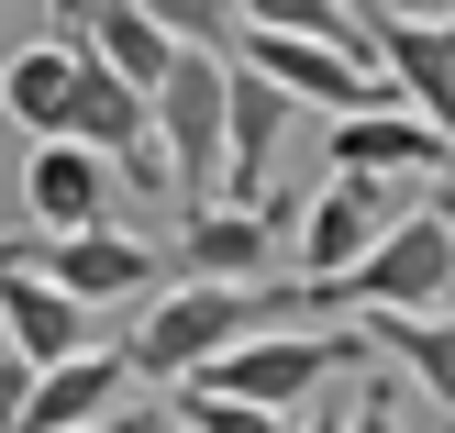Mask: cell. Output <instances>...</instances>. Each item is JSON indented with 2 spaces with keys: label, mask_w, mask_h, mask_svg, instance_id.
<instances>
[{
  "label": "cell",
  "mask_w": 455,
  "mask_h": 433,
  "mask_svg": "<svg viewBox=\"0 0 455 433\" xmlns=\"http://www.w3.org/2000/svg\"><path fill=\"white\" fill-rule=\"evenodd\" d=\"M355 12H444V0H355Z\"/></svg>",
  "instance_id": "26"
},
{
  "label": "cell",
  "mask_w": 455,
  "mask_h": 433,
  "mask_svg": "<svg viewBox=\"0 0 455 433\" xmlns=\"http://www.w3.org/2000/svg\"><path fill=\"white\" fill-rule=\"evenodd\" d=\"M244 34H311V44H355V0H244Z\"/></svg>",
  "instance_id": "18"
},
{
  "label": "cell",
  "mask_w": 455,
  "mask_h": 433,
  "mask_svg": "<svg viewBox=\"0 0 455 433\" xmlns=\"http://www.w3.org/2000/svg\"><path fill=\"white\" fill-rule=\"evenodd\" d=\"M89 433H123V422H89Z\"/></svg>",
  "instance_id": "27"
},
{
  "label": "cell",
  "mask_w": 455,
  "mask_h": 433,
  "mask_svg": "<svg viewBox=\"0 0 455 433\" xmlns=\"http://www.w3.org/2000/svg\"><path fill=\"white\" fill-rule=\"evenodd\" d=\"M367 356H389V378L422 400V412L455 422V311H367Z\"/></svg>",
  "instance_id": "13"
},
{
  "label": "cell",
  "mask_w": 455,
  "mask_h": 433,
  "mask_svg": "<svg viewBox=\"0 0 455 433\" xmlns=\"http://www.w3.org/2000/svg\"><path fill=\"white\" fill-rule=\"evenodd\" d=\"M422 212H444V222H455V133H444V156H434V200H422Z\"/></svg>",
  "instance_id": "22"
},
{
  "label": "cell",
  "mask_w": 455,
  "mask_h": 433,
  "mask_svg": "<svg viewBox=\"0 0 455 433\" xmlns=\"http://www.w3.org/2000/svg\"><path fill=\"white\" fill-rule=\"evenodd\" d=\"M222 78H234V56H178L156 89V156H167L178 212H200L222 189Z\"/></svg>",
  "instance_id": "4"
},
{
  "label": "cell",
  "mask_w": 455,
  "mask_h": 433,
  "mask_svg": "<svg viewBox=\"0 0 455 433\" xmlns=\"http://www.w3.org/2000/svg\"><path fill=\"white\" fill-rule=\"evenodd\" d=\"M167 412H178V422H189V433H289L278 412H244V400H212V389H178V400H167Z\"/></svg>",
  "instance_id": "20"
},
{
  "label": "cell",
  "mask_w": 455,
  "mask_h": 433,
  "mask_svg": "<svg viewBox=\"0 0 455 433\" xmlns=\"http://www.w3.org/2000/svg\"><path fill=\"white\" fill-rule=\"evenodd\" d=\"M22 400H34V367H22V356H0V433H22Z\"/></svg>",
  "instance_id": "21"
},
{
  "label": "cell",
  "mask_w": 455,
  "mask_h": 433,
  "mask_svg": "<svg viewBox=\"0 0 455 433\" xmlns=\"http://www.w3.org/2000/svg\"><path fill=\"white\" fill-rule=\"evenodd\" d=\"M123 345H89L67 356V367H34V400H22V433H89V422H123Z\"/></svg>",
  "instance_id": "12"
},
{
  "label": "cell",
  "mask_w": 455,
  "mask_h": 433,
  "mask_svg": "<svg viewBox=\"0 0 455 433\" xmlns=\"http://www.w3.org/2000/svg\"><path fill=\"white\" fill-rule=\"evenodd\" d=\"M0 356H22V367H67V356H89V311L67 301L56 278H34L22 245H0Z\"/></svg>",
  "instance_id": "11"
},
{
  "label": "cell",
  "mask_w": 455,
  "mask_h": 433,
  "mask_svg": "<svg viewBox=\"0 0 455 433\" xmlns=\"http://www.w3.org/2000/svg\"><path fill=\"white\" fill-rule=\"evenodd\" d=\"M67 100H78V44H22L0 67V111L22 123V145H67Z\"/></svg>",
  "instance_id": "16"
},
{
  "label": "cell",
  "mask_w": 455,
  "mask_h": 433,
  "mask_svg": "<svg viewBox=\"0 0 455 433\" xmlns=\"http://www.w3.org/2000/svg\"><path fill=\"white\" fill-rule=\"evenodd\" d=\"M123 433H189L178 412H123Z\"/></svg>",
  "instance_id": "24"
},
{
  "label": "cell",
  "mask_w": 455,
  "mask_h": 433,
  "mask_svg": "<svg viewBox=\"0 0 455 433\" xmlns=\"http://www.w3.org/2000/svg\"><path fill=\"white\" fill-rule=\"evenodd\" d=\"M278 323H300V278H289V289H189V278H178V289H156L145 323L123 333V367L189 389L212 356H234L244 333H278Z\"/></svg>",
  "instance_id": "1"
},
{
  "label": "cell",
  "mask_w": 455,
  "mask_h": 433,
  "mask_svg": "<svg viewBox=\"0 0 455 433\" xmlns=\"http://www.w3.org/2000/svg\"><path fill=\"white\" fill-rule=\"evenodd\" d=\"M22 267L34 278H56L67 301L100 323L111 301H156L167 289V245H145V234H123V222H89V234H44V245H22Z\"/></svg>",
  "instance_id": "5"
},
{
  "label": "cell",
  "mask_w": 455,
  "mask_h": 433,
  "mask_svg": "<svg viewBox=\"0 0 455 433\" xmlns=\"http://www.w3.org/2000/svg\"><path fill=\"white\" fill-rule=\"evenodd\" d=\"M345 433H411V389L400 378H355L345 389Z\"/></svg>",
  "instance_id": "19"
},
{
  "label": "cell",
  "mask_w": 455,
  "mask_h": 433,
  "mask_svg": "<svg viewBox=\"0 0 455 433\" xmlns=\"http://www.w3.org/2000/svg\"><path fill=\"white\" fill-rule=\"evenodd\" d=\"M434 156H444V133L434 123H411V111H345L333 123V178H378V189H411V178H434Z\"/></svg>",
  "instance_id": "14"
},
{
  "label": "cell",
  "mask_w": 455,
  "mask_h": 433,
  "mask_svg": "<svg viewBox=\"0 0 455 433\" xmlns=\"http://www.w3.org/2000/svg\"><path fill=\"white\" fill-rule=\"evenodd\" d=\"M355 367H367V333H333V323H278V333H244L234 356H212V367H200L189 389H212V400H244V412H278V422H300L311 400H333Z\"/></svg>",
  "instance_id": "2"
},
{
  "label": "cell",
  "mask_w": 455,
  "mask_h": 433,
  "mask_svg": "<svg viewBox=\"0 0 455 433\" xmlns=\"http://www.w3.org/2000/svg\"><path fill=\"white\" fill-rule=\"evenodd\" d=\"M67 44H78L89 67H111V78H123V89H145V100H156V89H167V67H178V44L156 34V22L133 12V0H89V22H78V34H67Z\"/></svg>",
  "instance_id": "17"
},
{
  "label": "cell",
  "mask_w": 455,
  "mask_h": 433,
  "mask_svg": "<svg viewBox=\"0 0 455 433\" xmlns=\"http://www.w3.org/2000/svg\"><path fill=\"white\" fill-rule=\"evenodd\" d=\"M355 44L411 123L455 133V12H355Z\"/></svg>",
  "instance_id": "6"
},
{
  "label": "cell",
  "mask_w": 455,
  "mask_h": 433,
  "mask_svg": "<svg viewBox=\"0 0 455 433\" xmlns=\"http://www.w3.org/2000/svg\"><path fill=\"white\" fill-rule=\"evenodd\" d=\"M278 133H289V100L256 78V67H234L222 78V212H267V167H278Z\"/></svg>",
  "instance_id": "10"
},
{
  "label": "cell",
  "mask_w": 455,
  "mask_h": 433,
  "mask_svg": "<svg viewBox=\"0 0 455 433\" xmlns=\"http://www.w3.org/2000/svg\"><path fill=\"white\" fill-rule=\"evenodd\" d=\"M44 12H56V44H67V34L89 22V0H44Z\"/></svg>",
  "instance_id": "25"
},
{
  "label": "cell",
  "mask_w": 455,
  "mask_h": 433,
  "mask_svg": "<svg viewBox=\"0 0 455 433\" xmlns=\"http://www.w3.org/2000/svg\"><path fill=\"white\" fill-rule=\"evenodd\" d=\"M289 433H345V389H333V400H311V412L289 422Z\"/></svg>",
  "instance_id": "23"
},
{
  "label": "cell",
  "mask_w": 455,
  "mask_h": 433,
  "mask_svg": "<svg viewBox=\"0 0 455 433\" xmlns=\"http://www.w3.org/2000/svg\"><path fill=\"white\" fill-rule=\"evenodd\" d=\"M323 311H355V323H367V311H455V222L411 200L345 278L300 289V323H323Z\"/></svg>",
  "instance_id": "3"
},
{
  "label": "cell",
  "mask_w": 455,
  "mask_h": 433,
  "mask_svg": "<svg viewBox=\"0 0 455 433\" xmlns=\"http://www.w3.org/2000/svg\"><path fill=\"white\" fill-rule=\"evenodd\" d=\"M411 212L400 189H378V178H323L311 189V212H300V234H289V267H300V289H323V278H345L355 256H367L389 222Z\"/></svg>",
  "instance_id": "9"
},
{
  "label": "cell",
  "mask_w": 455,
  "mask_h": 433,
  "mask_svg": "<svg viewBox=\"0 0 455 433\" xmlns=\"http://www.w3.org/2000/svg\"><path fill=\"white\" fill-rule=\"evenodd\" d=\"M234 67H256L278 100H311V111H389V78L367 67V44H311V34H244V56Z\"/></svg>",
  "instance_id": "7"
},
{
  "label": "cell",
  "mask_w": 455,
  "mask_h": 433,
  "mask_svg": "<svg viewBox=\"0 0 455 433\" xmlns=\"http://www.w3.org/2000/svg\"><path fill=\"white\" fill-rule=\"evenodd\" d=\"M167 267L189 289H289V245H278V212H222V200H200V212H178V245Z\"/></svg>",
  "instance_id": "8"
},
{
  "label": "cell",
  "mask_w": 455,
  "mask_h": 433,
  "mask_svg": "<svg viewBox=\"0 0 455 433\" xmlns=\"http://www.w3.org/2000/svg\"><path fill=\"white\" fill-rule=\"evenodd\" d=\"M111 189H123V178H111L100 156H78V145H34L22 156V212H34V234H89V222H111Z\"/></svg>",
  "instance_id": "15"
},
{
  "label": "cell",
  "mask_w": 455,
  "mask_h": 433,
  "mask_svg": "<svg viewBox=\"0 0 455 433\" xmlns=\"http://www.w3.org/2000/svg\"><path fill=\"white\" fill-rule=\"evenodd\" d=\"M444 12H455V0H444Z\"/></svg>",
  "instance_id": "28"
}]
</instances>
